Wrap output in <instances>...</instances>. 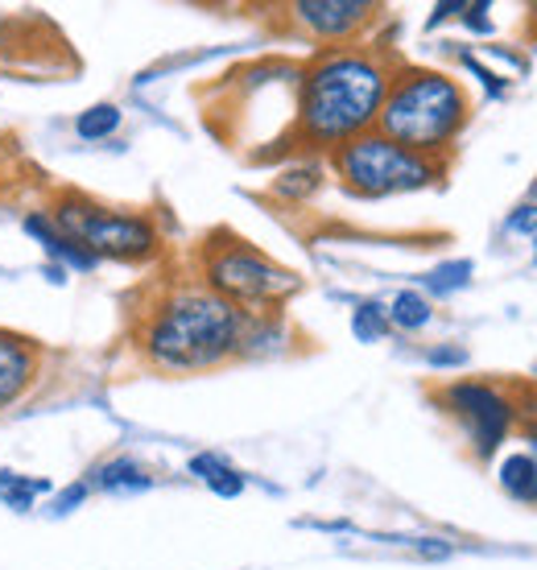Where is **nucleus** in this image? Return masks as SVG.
<instances>
[{
  "mask_svg": "<svg viewBox=\"0 0 537 570\" xmlns=\"http://www.w3.org/2000/svg\"><path fill=\"white\" fill-rule=\"evenodd\" d=\"M525 430H529V451H534V455H537V417H534V422H529V426H525Z\"/></svg>",
  "mask_w": 537,
  "mask_h": 570,
  "instance_id": "27",
  "label": "nucleus"
},
{
  "mask_svg": "<svg viewBox=\"0 0 537 570\" xmlns=\"http://www.w3.org/2000/svg\"><path fill=\"white\" fill-rule=\"evenodd\" d=\"M459 13H463V0H451V4H439V9H435V17H430L426 26L435 29V26H442L447 17H459Z\"/></svg>",
  "mask_w": 537,
  "mask_h": 570,
  "instance_id": "25",
  "label": "nucleus"
},
{
  "mask_svg": "<svg viewBox=\"0 0 537 570\" xmlns=\"http://www.w3.org/2000/svg\"><path fill=\"white\" fill-rule=\"evenodd\" d=\"M467 282H471V261H447V265L426 273V294L447 298V294H455V289H463Z\"/></svg>",
  "mask_w": 537,
  "mask_h": 570,
  "instance_id": "18",
  "label": "nucleus"
},
{
  "mask_svg": "<svg viewBox=\"0 0 537 570\" xmlns=\"http://www.w3.org/2000/svg\"><path fill=\"white\" fill-rule=\"evenodd\" d=\"M467 91L459 79L430 67H397L384 108L377 116V132L430 161H447L459 132L467 129Z\"/></svg>",
  "mask_w": 537,
  "mask_h": 570,
  "instance_id": "3",
  "label": "nucleus"
},
{
  "mask_svg": "<svg viewBox=\"0 0 537 570\" xmlns=\"http://www.w3.org/2000/svg\"><path fill=\"white\" fill-rule=\"evenodd\" d=\"M290 17L319 42H348L377 17V4L372 0H297L290 4Z\"/></svg>",
  "mask_w": 537,
  "mask_h": 570,
  "instance_id": "8",
  "label": "nucleus"
},
{
  "mask_svg": "<svg viewBox=\"0 0 537 570\" xmlns=\"http://www.w3.org/2000/svg\"><path fill=\"white\" fill-rule=\"evenodd\" d=\"M46 215L55 219V228L62 236L84 244L96 261L141 265V261L157 257V248H162V236H157L149 215L104 207V203L87 199V195H58V203Z\"/></svg>",
  "mask_w": 537,
  "mask_h": 570,
  "instance_id": "6",
  "label": "nucleus"
},
{
  "mask_svg": "<svg viewBox=\"0 0 537 570\" xmlns=\"http://www.w3.org/2000/svg\"><path fill=\"white\" fill-rule=\"evenodd\" d=\"M42 277L50 285H67V282H71V273L62 269V265H55V261H46V265H42Z\"/></svg>",
  "mask_w": 537,
  "mask_h": 570,
  "instance_id": "26",
  "label": "nucleus"
},
{
  "mask_svg": "<svg viewBox=\"0 0 537 570\" xmlns=\"http://www.w3.org/2000/svg\"><path fill=\"white\" fill-rule=\"evenodd\" d=\"M426 364H430V368H463L467 352L463 347H430V352H426Z\"/></svg>",
  "mask_w": 537,
  "mask_h": 570,
  "instance_id": "20",
  "label": "nucleus"
},
{
  "mask_svg": "<svg viewBox=\"0 0 537 570\" xmlns=\"http://www.w3.org/2000/svg\"><path fill=\"white\" fill-rule=\"evenodd\" d=\"M471 33H492V17H488V4H463V13H459Z\"/></svg>",
  "mask_w": 537,
  "mask_h": 570,
  "instance_id": "22",
  "label": "nucleus"
},
{
  "mask_svg": "<svg viewBox=\"0 0 537 570\" xmlns=\"http://www.w3.org/2000/svg\"><path fill=\"white\" fill-rule=\"evenodd\" d=\"M203 285L244 314H277V306L302 289L294 269L224 232L203 244Z\"/></svg>",
  "mask_w": 537,
  "mask_h": 570,
  "instance_id": "4",
  "label": "nucleus"
},
{
  "mask_svg": "<svg viewBox=\"0 0 537 570\" xmlns=\"http://www.w3.org/2000/svg\"><path fill=\"white\" fill-rule=\"evenodd\" d=\"M352 335L360 343H381L389 335V311H384V302H360L352 311Z\"/></svg>",
  "mask_w": 537,
  "mask_h": 570,
  "instance_id": "17",
  "label": "nucleus"
},
{
  "mask_svg": "<svg viewBox=\"0 0 537 570\" xmlns=\"http://www.w3.org/2000/svg\"><path fill=\"white\" fill-rule=\"evenodd\" d=\"M120 120H125V112L116 104H91V108H84V112L75 116V132L84 141H108V137H116Z\"/></svg>",
  "mask_w": 537,
  "mask_h": 570,
  "instance_id": "16",
  "label": "nucleus"
},
{
  "mask_svg": "<svg viewBox=\"0 0 537 570\" xmlns=\"http://www.w3.org/2000/svg\"><path fill=\"white\" fill-rule=\"evenodd\" d=\"M244 323L248 314L212 294L207 285H178L154 302L141 331V352L154 368L174 376L219 368L241 356Z\"/></svg>",
  "mask_w": 537,
  "mask_h": 570,
  "instance_id": "2",
  "label": "nucleus"
},
{
  "mask_svg": "<svg viewBox=\"0 0 537 570\" xmlns=\"http://www.w3.org/2000/svg\"><path fill=\"white\" fill-rule=\"evenodd\" d=\"M384 311H389V327H401V331H422L435 318V306H430V298H426L422 289H401Z\"/></svg>",
  "mask_w": 537,
  "mask_h": 570,
  "instance_id": "15",
  "label": "nucleus"
},
{
  "mask_svg": "<svg viewBox=\"0 0 537 570\" xmlns=\"http://www.w3.org/2000/svg\"><path fill=\"white\" fill-rule=\"evenodd\" d=\"M500 488L509 492L512 500H525L534 504L537 500V455L534 451H517L500 463Z\"/></svg>",
  "mask_w": 537,
  "mask_h": 570,
  "instance_id": "13",
  "label": "nucleus"
},
{
  "mask_svg": "<svg viewBox=\"0 0 537 570\" xmlns=\"http://www.w3.org/2000/svg\"><path fill=\"white\" fill-rule=\"evenodd\" d=\"M87 492H91V488H87V484H71V488H62V492H58V500H55V509H50V513H55V517L75 513V509H79V504H84V500H87Z\"/></svg>",
  "mask_w": 537,
  "mask_h": 570,
  "instance_id": "21",
  "label": "nucleus"
},
{
  "mask_svg": "<svg viewBox=\"0 0 537 570\" xmlns=\"http://www.w3.org/2000/svg\"><path fill=\"white\" fill-rule=\"evenodd\" d=\"M393 62L368 46H326L297 79L294 141L314 154H335L340 145L377 129Z\"/></svg>",
  "mask_w": 537,
  "mask_h": 570,
  "instance_id": "1",
  "label": "nucleus"
},
{
  "mask_svg": "<svg viewBox=\"0 0 537 570\" xmlns=\"http://www.w3.org/2000/svg\"><path fill=\"white\" fill-rule=\"evenodd\" d=\"M439 401L467 430V442H471L476 459H492L509 439L512 422H517V405L500 389L484 385V381H451L439 393Z\"/></svg>",
  "mask_w": 537,
  "mask_h": 570,
  "instance_id": "7",
  "label": "nucleus"
},
{
  "mask_svg": "<svg viewBox=\"0 0 537 570\" xmlns=\"http://www.w3.org/2000/svg\"><path fill=\"white\" fill-rule=\"evenodd\" d=\"M38 364H42V356H38L33 340L0 327V410L17 405L33 389Z\"/></svg>",
  "mask_w": 537,
  "mask_h": 570,
  "instance_id": "9",
  "label": "nucleus"
},
{
  "mask_svg": "<svg viewBox=\"0 0 537 570\" xmlns=\"http://www.w3.org/2000/svg\"><path fill=\"white\" fill-rule=\"evenodd\" d=\"M191 475H195V480H203L215 497L232 500V497H241V492H244V475L232 468L224 455H215V451H203V455L191 459Z\"/></svg>",
  "mask_w": 537,
  "mask_h": 570,
  "instance_id": "12",
  "label": "nucleus"
},
{
  "mask_svg": "<svg viewBox=\"0 0 537 570\" xmlns=\"http://www.w3.org/2000/svg\"><path fill=\"white\" fill-rule=\"evenodd\" d=\"M509 232H534L537 236V207L529 203V207H517V212L509 215Z\"/></svg>",
  "mask_w": 537,
  "mask_h": 570,
  "instance_id": "24",
  "label": "nucleus"
},
{
  "mask_svg": "<svg viewBox=\"0 0 537 570\" xmlns=\"http://www.w3.org/2000/svg\"><path fill=\"white\" fill-rule=\"evenodd\" d=\"M21 228H26V236H33V240L42 244L46 261L62 265L67 273H96L99 269V261L87 253L84 244H75L71 236H62V232L55 228V219H50L46 212H29Z\"/></svg>",
  "mask_w": 537,
  "mask_h": 570,
  "instance_id": "10",
  "label": "nucleus"
},
{
  "mask_svg": "<svg viewBox=\"0 0 537 570\" xmlns=\"http://www.w3.org/2000/svg\"><path fill=\"white\" fill-rule=\"evenodd\" d=\"M534 261H537V236H534Z\"/></svg>",
  "mask_w": 537,
  "mask_h": 570,
  "instance_id": "28",
  "label": "nucleus"
},
{
  "mask_svg": "<svg viewBox=\"0 0 537 570\" xmlns=\"http://www.w3.org/2000/svg\"><path fill=\"white\" fill-rule=\"evenodd\" d=\"M55 492L50 480H33V475H21V471H0V504H9L13 513H29L33 500Z\"/></svg>",
  "mask_w": 537,
  "mask_h": 570,
  "instance_id": "14",
  "label": "nucleus"
},
{
  "mask_svg": "<svg viewBox=\"0 0 537 570\" xmlns=\"http://www.w3.org/2000/svg\"><path fill=\"white\" fill-rule=\"evenodd\" d=\"M331 170L360 199H389V195H410V190L435 186L447 174V161L410 154L372 129L355 141L340 145L331 154Z\"/></svg>",
  "mask_w": 537,
  "mask_h": 570,
  "instance_id": "5",
  "label": "nucleus"
},
{
  "mask_svg": "<svg viewBox=\"0 0 537 570\" xmlns=\"http://www.w3.org/2000/svg\"><path fill=\"white\" fill-rule=\"evenodd\" d=\"M87 488L91 492H108V497H125V492H149L154 475L145 463H137L133 455H113L99 459L96 468L87 471Z\"/></svg>",
  "mask_w": 537,
  "mask_h": 570,
  "instance_id": "11",
  "label": "nucleus"
},
{
  "mask_svg": "<svg viewBox=\"0 0 537 570\" xmlns=\"http://www.w3.org/2000/svg\"><path fill=\"white\" fill-rule=\"evenodd\" d=\"M319 183H323L319 166H294V170H285L273 183V195H282V199H306V195L319 190Z\"/></svg>",
  "mask_w": 537,
  "mask_h": 570,
  "instance_id": "19",
  "label": "nucleus"
},
{
  "mask_svg": "<svg viewBox=\"0 0 537 570\" xmlns=\"http://www.w3.org/2000/svg\"><path fill=\"white\" fill-rule=\"evenodd\" d=\"M463 67L471 75H476V79H480L484 87H488V91H492V96H505V83H500V75H492L488 71V67H480V62H476V58L471 55H463Z\"/></svg>",
  "mask_w": 537,
  "mask_h": 570,
  "instance_id": "23",
  "label": "nucleus"
}]
</instances>
